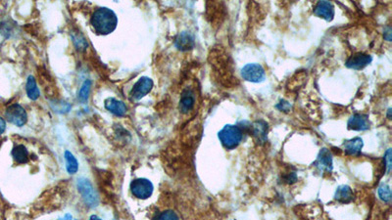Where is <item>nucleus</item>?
I'll return each instance as SVG.
<instances>
[{
    "label": "nucleus",
    "instance_id": "nucleus-12",
    "mask_svg": "<svg viewBox=\"0 0 392 220\" xmlns=\"http://www.w3.org/2000/svg\"><path fill=\"white\" fill-rule=\"evenodd\" d=\"M105 109L110 112L114 113L118 116L125 115L127 111V108L122 101H120L116 98H108L105 100Z\"/></svg>",
    "mask_w": 392,
    "mask_h": 220
},
{
    "label": "nucleus",
    "instance_id": "nucleus-13",
    "mask_svg": "<svg viewBox=\"0 0 392 220\" xmlns=\"http://www.w3.org/2000/svg\"><path fill=\"white\" fill-rule=\"evenodd\" d=\"M194 37L193 35L188 32V31H182L180 32L175 40H174V45L175 47L180 50V51H188L191 50L194 47Z\"/></svg>",
    "mask_w": 392,
    "mask_h": 220
},
{
    "label": "nucleus",
    "instance_id": "nucleus-18",
    "mask_svg": "<svg viewBox=\"0 0 392 220\" xmlns=\"http://www.w3.org/2000/svg\"><path fill=\"white\" fill-rule=\"evenodd\" d=\"M11 154H12V156H13L14 160H15L16 162L20 163V164H21V163H26V162L28 161V158H29L28 151H27V149H26L24 145H22V144H19V145L14 146V148H13Z\"/></svg>",
    "mask_w": 392,
    "mask_h": 220
},
{
    "label": "nucleus",
    "instance_id": "nucleus-7",
    "mask_svg": "<svg viewBox=\"0 0 392 220\" xmlns=\"http://www.w3.org/2000/svg\"><path fill=\"white\" fill-rule=\"evenodd\" d=\"M314 165L320 173H329L333 168L332 162V154L330 151L326 148H323L319 151L317 159L314 162Z\"/></svg>",
    "mask_w": 392,
    "mask_h": 220
},
{
    "label": "nucleus",
    "instance_id": "nucleus-1",
    "mask_svg": "<svg viewBox=\"0 0 392 220\" xmlns=\"http://www.w3.org/2000/svg\"><path fill=\"white\" fill-rule=\"evenodd\" d=\"M118 23L117 15L107 7L97 8L90 19V24L94 31L100 35H107L113 32Z\"/></svg>",
    "mask_w": 392,
    "mask_h": 220
},
{
    "label": "nucleus",
    "instance_id": "nucleus-6",
    "mask_svg": "<svg viewBox=\"0 0 392 220\" xmlns=\"http://www.w3.org/2000/svg\"><path fill=\"white\" fill-rule=\"evenodd\" d=\"M241 76L246 81L258 83L264 81L266 77V71L259 64H247L241 68Z\"/></svg>",
    "mask_w": 392,
    "mask_h": 220
},
{
    "label": "nucleus",
    "instance_id": "nucleus-27",
    "mask_svg": "<svg viewBox=\"0 0 392 220\" xmlns=\"http://www.w3.org/2000/svg\"><path fill=\"white\" fill-rule=\"evenodd\" d=\"M89 220H102L100 217H98L97 215H91L89 217Z\"/></svg>",
    "mask_w": 392,
    "mask_h": 220
},
{
    "label": "nucleus",
    "instance_id": "nucleus-20",
    "mask_svg": "<svg viewBox=\"0 0 392 220\" xmlns=\"http://www.w3.org/2000/svg\"><path fill=\"white\" fill-rule=\"evenodd\" d=\"M65 160H66V169L68 173L74 174L78 169V162L74 157V155L70 151L65 152Z\"/></svg>",
    "mask_w": 392,
    "mask_h": 220
},
{
    "label": "nucleus",
    "instance_id": "nucleus-17",
    "mask_svg": "<svg viewBox=\"0 0 392 220\" xmlns=\"http://www.w3.org/2000/svg\"><path fill=\"white\" fill-rule=\"evenodd\" d=\"M363 145H364L363 140L359 137L347 140L343 143L344 152L350 155H357L361 153Z\"/></svg>",
    "mask_w": 392,
    "mask_h": 220
},
{
    "label": "nucleus",
    "instance_id": "nucleus-9",
    "mask_svg": "<svg viewBox=\"0 0 392 220\" xmlns=\"http://www.w3.org/2000/svg\"><path fill=\"white\" fill-rule=\"evenodd\" d=\"M372 61V58L370 55L364 54V53H356L352 56H350L345 65L347 67L352 68V69H363L365 66L369 65Z\"/></svg>",
    "mask_w": 392,
    "mask_h": 220
},
{
    "label": "nucleus",
    "instance_id": "nucleus-19",
    "mask_svg": "<svg viewBox=\"0 0 392 220\" xmlns=\"http://www.w3.org/2000/svg\"><path fill=\"white\" fill-rule=\"evenodd\" d=\"M25 91L26 95L30 100H36L40 96L39 89L36 85L35 78L32 75H29L26 80V85H25Z\"/></svg>",
    "mask_w": 392,
    "mask_h": 220
},
{
    "label": "nucleus",
    "instance_id": "nucleus-26",
    "mask_svg": "<svg viewBox=\"0 0 392 220\" xmlns=\"http://www.w3.org/2000/svg\"><path fill=\"white\" fill-rule=\"evenodd\" d=\"M59 220H73V217H72V215L70 213H67L62 218H60Z\"/></svg>",
    "mask_w": 392,
    "mask_h": 220
},
{
    "label": "nucleus",
    "instance_id": "nucleus-11",
    "mask_svg": "<svg viewBox=\"0 0 392 220\" xmlns=\"http://www.w3.org/2000/svg\"><path fill=\"white\" fill-rule=\"evenodd\" d=\"M314 14L326 22H330L334 17V7L329 1H318L314 8Z\"/></svg>",
    "mask_w": 392,
    "mask_h": 220
},
{
    "label": "nucleus",
    "instance_id": "nucleus-5",
    "mask_svg": "<svg viewBox=\"0 0 392 220\" xmlns=\"http://www.w3.org/2000/svg\"><path fill=\"white\" fill-rule=\"evenodd\" d=\"M5 117L10 123L18 127L24 125L27 121L26 111L19 104H12L9 107H7L5 110Z\"/></svg>",
    "mask_w": 392,
    "mask_h": 220
},
{
    "label": "nucleus",
    "instance_id": "nucleus-3",
    "mask_svg": "<svg viewBox=\"0 0 392 220\" xmlns=\"http://www.w3.org/2000/svg\"><path fill=\"white\" fill-rule=\"evenodd\" d=\"M76 186H77V190H78L79 194L81 195L85 203L89 207L97 206V204L99 202L98 195H97L95 189L93 188L92 184L90 183V181L86 178H78L77 182H76Z\"/></svg>",
    "mask_w": 392,
    "mask_h": 220
},
{
    "label": "nucleus",
    "instance_id": "nucleus-16",
    "mask_svg": "<svg viewBox=\"0 0 392 220\" xmlns=\"http://www.w3.org/2000/svg\"><path fill=\"white\" fill-rule=\"evenodd\" d=\"M252 130L253 136L260 142H265L267 140V130H268V123L264 120H257L252 123L250 126Z\"/></svg>",
    "mask_w": 392,
    "mask_h": 220
},
{
    "label": "nucleus",
    "instance_id": "nucleus-23",
    "mask_svg": "<svg viewBox=\"0 0 392 220\" xmlns=\"http://www.w3.org/2000/svg\"><path fill=\"white\" fill-rule=\"evenodd\" d=\"M378 196L380 198L381 200L385 201V202H389L391 200V191L388 185L386 184H381L378 187Z\"/></svg>",
    "mask_w": 392,
    "mask_h": 220
},
{
    "label": "nucleus",
    "instance_id": "nucleus-14",
    "mask_svg": "<svg viewBox=\"0 0 392 220\" xmlns=\"http://www.w3.org/2000/svg\"><path fill=\"white\" fill-rule=\"evenodd\" d=\"M195 103V95L191 89H185L181 93L179 100V110L182 113H187L192 110Z\"/></svg>",
    "mask_w": 392,
    "mask_h": 220
},
{
    "label": "nucleus",
    "instance_id": "nucleus-8",
    "mask_svg": "<svg viewBox=\"0 0 392 220\" xmlns=\"http://www.w3.org/2000/svg\"><path fill=\"white\" fill-rule=\"evenodd\" d=\"M152 87L153 80L147 76H142L133 85L130 91V96L134 100H140L152 90Z\"/></svg>",
    "mask_w": 392,
    "mask_h": 220
},
{
    "label": "nucleus",
    "instance_id": "nucleus-22",
    "mask_svg": "<svg viewBox=\"0 0 392 220\" xmlns=\"http://www.w3.org/2000/svg\"><path fill=\"white\" fill-rule=\"evenodd\" d=\"M90 87H91V81L89 79L85 80L78 92V99L81 103L86 102V100L88 99L89 96V91H90Z\"/></svg>",
    "mask_w": 392,
    "mask_h": 220
},
{
    "label": "nucleus",
    "instance_id": "nucleus-28",
    "mask_svg": "<svg viewBox=\"0 0 392 220\" xmlns=\"http://www.w3.org/2000/svg\"><path fill=\"white\" fill-rule=\"evenodd\" d=\"M390 112H391V109H389V110H388V118H389V119L391 118V115H390Z\"/></svg>",
    "mask_w": 392,
    "mask_h": 220
},
{
    "label": "nucleus",
    "instance_id": "nucleus-25",
    "mask_svg": "<svg viewBox=\"0 0 392 220\" xmlns=\"http://www.w3.org/2000/svg\"><path fill=\"white\" fill-rule=\"evenodd\" d=\"M5 129H6V121H5L4 118H2L0 116V134L4 133Z\"/></svg>",
    "mask_w": 392,
    "mask_h": 220
},
{
    "label": "nucleus",
    "instance_id": "nucleus-15",
    "mask_svg": "<svg viewBox=\"0 0 392 220\" xmlns=\"http://www.w3.org/2000/svg\"><path fill=\"white\" fill-rule=\"evenodd\" d=\"M354 194L352 189L347 186V185H340L337 187L335 194H334V198L338 202L341 203H349L353 200Z\"/></svg>",
    "mask_w": 392,
    "mask_h": 220
},
{
    "label": "nucleus",
    "instance_id": "nucleus-10",
    "mask_svg": "<svg viewBox=\"0 0 392 220\" xmlns=\"http://www.w3.org/2000/svg\"><path fill=\"white\" fill-rule=\"evenodd\" d=\"M369 119L368 114L364 113H355L350 116L347 122V127L350 130L356 131H364L369 128Z\"/></svg>",
    "mask_w": 392,
    "mask_h": 220
},
{
    "label": "nucleus",
    "instance_id": "nucleus-4",
    "mask_svg": "<svg viewBox=\"0 0 392 220\" xmlns=\"http://www.w3.org/2000/svg\"><path fill=\"white\" fill-rule=\"evenodd\" d=\"M131 194L140 199H146L151 197L154 191L153 184L146 178H136L130 183Z\"/></svg>",
    "mask_w": 392,
    "mask_h": 220
},
{
    "label": "nucleus",
    "instance_id": "nucleus-21",
    "mask_svg": "<svg viewBox=\"0 0 392 220\" xmlns=\"http://www.w3.org/2000/svg\"><path fill=\"white\" fill-rule=\"evenodd\" d=\"M154 220H179L177 214L171 209L164 210L162 212H159L155 217Z\"/></svg>",
    "mask_w": 392,
    "mask_h": 220
},
{
    "label": "nucleus",
    "instance_id": "nucleus-2",
    "mask_svg": "<svg viewBox=\"0 0 392 220\" xmlns=\"http://www.w3.org/2000/svg\"><path fill=\"white\" fill-rule=\"evenodd\" d=\"M218 138L223 148L230 151L240 144L243 138V132L237 125L226 124L219 131Z\"/></svg>",
    "mask_w": 392,
    "mask_h": 220
},
{
    "label": "nucleus",
    "instance_id": "nucleus-24",
    "mask_svg": "<svg viewBox=\"0 0 392 220\" xmlns=\"http://www.w3.org/2000/svg\"><path fill=\"white\" fill-rule=\"evenodd\" d=\"M384 160H385V165L387 167V172H390L391 168V149H388L384 154Z\"/></svg>",
    "mask_w": 392,
    "mask_h": 220
}]
</instances>
